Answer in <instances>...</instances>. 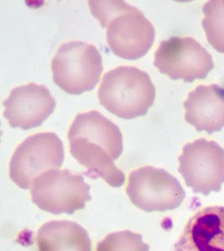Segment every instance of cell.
Segmentation results:
<instances>
[{"label": "cell", "instance_id": "cell-1", "mask_svg": "<svg viewBox=\"0 0 224 251\" xmlns=\"http://www.w3.org/2000/svg\"><path fill=\"white\" fill-rule=\"evenodd\" d=\"M70 152L89 174L112 187L124 184L125 175L114 164L124 150L118 126L97 111L79 113L68 131Z\"/></svg>", "mask_w": 224, "mask_h": 251}, {"label": "cell", "instance_id": "cell-2", "mask_svg": "<svg viewBox=\"0 0 224 251\" xmlns=\"http://www.w3.org/2000/svg\"><path fill=\"white\" fill-rule=\"evenodd\" d=\"M92 15L106 28L107 42L118 57L135 60L151 48L155 30L151 22L135 6L124 1H88Z\"/></svg>", "mask_w": 224, "mask_h": 251}, {"label": "cell", "instance_id": "cell-3", "mask_svg": "<svg viewBox=\"0 0 224 251\" xmlns=\"http://www.w3.org/2000/svg\"><path fill=\"white\" fill-rule=\"evenodd\" d=\"M155 95L149 74L135 66H126L107 72L98 92L101 105L124 119L146 114L155 101Z\"/></svg>", "mask_w": 224, "mask_h": 251}, {"label": "cell", "instance_id": "cell-4", "mask_svg": "<svg viewBox=\"0 0 224 251\" xmlns=\"http://www.w3.org/2000/svg\"><path fill=\"white\" fill-rule=\"evenodd\" d=\"M103 71V59L98 49L83 41L62 44L52 58L53 81L68 94L92 91Z\"/></svg>", "mask_w": 224, "mask_h": 251}, {"label": "cell", "instance_id": "cell-5", "mask_svg": "<svg viewBox=\"0 0 224 251\" xmlns=\"http://www.w3.org/2000/svg\"><path fill=\"white\" fill-rule=\"evenodd\" d=\"M32 202L52 214H74L91 200L90 186L84 177L66 169H52L30 186Z\"/></svg>", "mask_w": 224, "mask_h": 251}, {"label": "cell", "instance_id": "cell-6", "mask_svg": "<svg viewBox=\"0 0 224 251\" xmlns=\"http://www.w3.org/2000/svg\"><path fill=\"white\" fill-rule=\"evenodd\" d=\"M64 157L63 143L56 133L32 135L20 143L12 155L9 177L19 188L28 189L40 175L60 168Z\"/></svg>", "mask_w": 224, "mask_h": 251}, {"label": "cell", "instance_id": "cell-7", "mask_svg": "<svg viewBox=\"0 0 224 251\" xmlns=\"http://www.w3.org/2000/svg\"><path fill=\"white\" fill-rule=\"evenodd\" d=\"M126 192L133 204L145 212L173 210L186 198L184 188L176 177L151 166L130 173Z\"/></svg>", "mask_w": 224, "mask_h": 251}, {"label": "cell", "instance_id": "cell-8", "mask_svg": "<svg viewBox=\"0 0 224 251\" xmlns=\"http://www.w3.org/2000/svg\"><path fill=\"white\" fill-rule=\"evenodd\" d=\"M178 171L194 193L219 192L224 183V149L203 138L187 143L178 158Z\"/></svg>", "mask_w": 224, "mask_h": 251}, {"label": "cell", "instance_id": "cell-9", "mask_svg": "<svg viewBox=\"0 0 224 251\" xmlns=\"http://www.w3.org/2000/svg\"><path fill=\"white\" fill-rule=\"evenodd\" d=\"M154 65L173 80L193 82L207 77L213 67V58L193 37L169 38L155 52Z\"/></svg>", "mask_w": 224, "mask_h": 251}, {"label": "cell", "instance_id": "cell-10", "mask_svg": "<svg viewBox=\"0 0 224 251\" xmlns=\"http://www.w3.org/2000/svg\"><path fill=\"white\" fill-rule=\"evenodd\" d=\"M56 105L46 86L29 83L12 90L3 101V116L12 127L28 130L41 125L55 111Z\"/></svg>", "mask_w": 224, "mask_h": 251}, {"label": "cell", "instance_id": "cell-11", "mask_svg": "<svg viewBox=\"0 0 224 251\" xmlns=\"http://www.w3.org/2000/svg\"><path fill=\"white\" fill-rule=\"evenodd\" d=\"M174 251H224V207H206L196 212Z\"/></svg>", "mask_w": 224, "mask_h": 251}, {"label": "cell", "instance_id": "cell-12", "mask_svg": "<svg viewBox=\"0 0 224 251\" xmlns=\"http://www.w3.org/2000/svg\"><path fill=\"white\" fill-rule=\"evenodd\" d=\"M185 120L196 131L209 134L224 127V86H198L185 100Z\"/></svg>", "mask_w": 224, "mask_h": 251}, {"label": "cell", "instance_id": "cell-13", "mask_svg": "<svg viewBox=\"0 0 224 251\" xmlns=\"http://www.w3.org/2000/svg\"><path fill=\"white\" fill-rule=\"evenodd\" d=\"M39 251H92V241L85 228L78 223L54 220L38 229Z\"/></svg>", "mask_w": 224, "mask_h": 251}, {"label": "cell", "instance_id": "cell-14", "mask_svg": "<svg viewBox=\"0 0 224 251\" xmlns=\"http://www.w3.org/2000/svg\"><path fill=\"white\" fill-rule=\"evenodd\" d=\"M202 26L207 41L213 48L224 54V0L208 1L202 9Z\"/></svg>", "mask_w": 224, "mask_h": 251}, {"label": "cell", "instance_id": "cell-15", "mask_svg": "<svg viewBox=\"0 0 224 251\" xmlns=\"http://www.w3.org/2000/svg\"><path fill=\"white\" fill-rule=\"evenodd\" d=\"M96 251H149V246L141 234L124 230L108 234L98 243Z\"/></svg>", "mask_w": 224, "mask_h": 251}]
</instances>
